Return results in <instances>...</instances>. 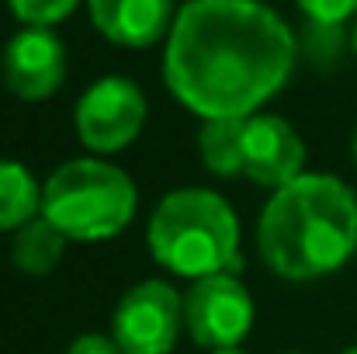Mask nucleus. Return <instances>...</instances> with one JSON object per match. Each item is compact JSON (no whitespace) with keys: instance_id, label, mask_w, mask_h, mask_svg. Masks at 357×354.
<instances>
[{"instance_id":"nucleus-1","label":"nucleus","mask_w":357,"mask_h":354,"mask_svg":"<svg viewBox=\"0 0 357 354\" xmlns=\"http://www.w3.org/2000/svg\"><path fill=\"white\" fill-rule=\"evenodd\" d=\"M298 42L264 0H188L163 49L167 91L202 121L250 118L291 77Z\"/></svg>"},{"instance_id":"nucleus-2","label":"nucleus","mask_w":357,"mask_h":354,"mask_svg":"<svg viewBox=\"0 0 357 354\" xmlns=\"http://www.w3.org/2000/svg\"><path fill=\"white\" fill-rule=\"evenodd\" d=\"M257 250L284 281H316L340 271L357 250V195L333 174H302L271 191Z\"/></svg>"},{"instance_id":"nucleus-3","label":"nucleus","mask_w":357,"mask_h":354,"mask_svg":"<svg viewBox=\"0 0 357 354\" xmlns=\"http://www.w3.org/2000/svg\"><path fill=\"white\" fill-rule=\"evenodd\" d=\"M149 253L177 278H208L243 267L236 209L208 188H177L160 198L146 230Z\"/></svg>"},{"instance_id":"nucleus-4","label":"nucleus","mask_w":357,"mask_h":354,"mask_svg":"<svg viewBox=\"0 0 357 354\" xmlns=\"http://www.w3.org/2000/svg\"><path fill=\"white\" fill-rule=\"evenodd\" d=\"M139 209L132 177L98 156L59 163L42 184V216L70 239L98 243L119 236Z\"/></svg>"},{"instance_id":"nucleus-5","label":"nucleus","mask_w":357,"mask_h":354,"mask_svg":"<svg viewBox=\"0 0 357 354\" xmlns=\"http://www.w3.org/2000/svg\"><path fill=\"white\" fill-rule=\"evenodd\" d=\"M184 330V295L163 281L146 278L132 285L112 313V337L121 354H170Z\"/></svg>"},{"instance_id":"nucleus-6","label":"nucleus","mask_w":357,"mask_h":354,"mask_svg":"<svg viewBox=\"0 0 357 354\" xmlns=\"http://www.w3.org/2000/svg\"><path fill=\"white\" fill-rule=\"evenodd\" d=\"M146 94L135 80L128 77H101L94 80L73 112L77 139L94 153L108 156L132 146L146 125Z\"/></svg>"},{"instance_id":"nucleus-7","label":"nucleus","mask_w":357,"mask_h":354,"mask_svg":"<svg viewBox=\"0 0 357 354\" xmlns=\"http://www.w3.org/2000/svg\"><path fill=\"white\" fill-rule=\"evenodd\" d=\"M253 299L233 271L191 281L184 295V330L198 348H239L253 327Z\"/></svg>"},{"instance_id":"nucleus-8","label":"nucleus","mask_w":357,"mask_h":354,"mask_svg":"<svg viewBox=\"0 0 357 354\" xmlns=\"http://www.w3.org/2000/svg\"><path fill=\"white\" fill-rule=\"evenodd\" d=\"M3 87L17 101H45L66 80V45L52 28H21L0 56Z\"/></svg>"},{"instance_id":"nucleus-9","label":"nucleus","mask_w":357,"mask_h":354,"mask_svg":"<svg viewBox=\"0 0 357 354\" xmlns=\"http://www.w3.org/2000/svg\"><path fill=\"white\" fill-rule=\"evenodd\" d=\"M305 142L281 115H250L243 121V177L278 191L305 170Z\"/></svg>"},{"instance_id":"nucleus-10","label":"nucleus","mask_w":357,"mask_h":354,"mask_svg":"<svg viewBox=\"0 0 357 354\" xmlns=\"http://www.w3.org/2000/svg\"><path fill=\"white\" fill-rule=\"evenodd\" d=\"M94 28L121 49H149L167 42L174 28V0H87Z\"/></svg>"},{"instance_id":"nucleus-11","label":"nucleus","mask_w":357,"mask_h":354,"mask_svg":"<svg viewBox=\"0 0 357 354\" xmlns=\"http://www.w3.org/2000/svg\"><path fill=\"white\" fill-rule=\"evenodd\" d=\"M70 236L56 230L45 216L24 223L21 230H14V243H10V264L28 274V278H45L56 271V264L66 253Z\"/></svg>"},{"instance_id":"nucleus-12","label":"nucleus","mask_w":357,"mask_h":354,"mask_svg":"<svg viewBox=\"0 0 357 354\" xmlns=\"http://www.w3.org/2000/svg\"><path fill=\"white\" fill-rule=\"evenodd\" d=\"M42 216V184L17 160H0V233Z\"/></svg>"},{"instance_id":"nucleus-13","label":"nucleus","mask_w":357,"mask_h":354,"mask_svg":"<svg viewBox=\"0 0 357 354\" xmlns=\"http://www.w3.org/2000/svg\"><path fill=\"white\" fill-rule=\"evenodd\" d=\"M243 121L246 118H208L198 128V153L215 177L243 174Z\"/></svg>"},{"instance_id":"nucleus-14","label":"nucleus","mask_w":357,"mask_h":354,"mask_svg":"<svg viewBox=\"0 0 357 354\" xmlns=\"http://www.w3.org/2000/svg\"><path fill=\"white\" fill-rule=\"evenodd\" d=\"M7 7L24 28H52L66 21L80 7V0H7Z\"/></svg>"},{"instance_id":"nucleus-15","label":"nucleus","mask_w":357,"mask_h":354,"mask_svg":"<svg viewBox=\"0 0 357 354\" xmlns=\"http://www.w3.org/2000/svg\"><path fill=\"white\" fill-rule=\"evenodd\" d=\"M295 3L312 24H326V28H337L347 17H357V0H295Z\"/></svg>"},{"instance_id":"nucleus-16","label":"nucleus","mask_w":357,"mask_h":354,"mask_svg":"<svg viewBox=\"0 0 357 354\" xmlns=\"http://www.w3.org/2000/svg\"><path fill=\"white\" fill-rule=\"evenodd\" d=\"M66 354H121L119 341L108 334H80Z\"/></svg>"},{"instance_id":"nucleus-17","label":"nucleus","mask_w":357,"mask_h":354,"mask_svg":"<svg viewBox=\"0 0 357 354\" xmlns=\"http://www.w3.org/2000/svg\"><path fill=\"white\" fill-rule=\"evenodd\" d=\"M212 354H246V351H239V348H219V351H212Z\"/></svg>"},{"instance_id":"nucleus-18","label":"nucleus","mask_w":357,"mask_h":354,"mask_svg":"<svg viewBox=\"0 0 357 354\" xmlns=\"http://www.w3.org/2000/svg\"><path fill=\"white\" fill-rule=\"evenodd\" d=\"M351 49H354V56H357V21H354V31H351Z\"/></svg>"},{"instance_id":"nucleus-19","label":"nucleus","mask_w":357,"mask_h":354,"mask_svg":"<svg viewBox=\"0 0 357 354\" xmlns=\"http://www.w3.org/2000/svg\"><path fill=\"white\" fill-rule=\"evenodd\" d=\"M351 149H354V163H357V132H354V142H351Z\"/></svg>"},{"instance_id":"nucleus-20","label":"nucleus","mask_w":357,"mask_h":354,"mask_svg":"<svg viewBox=\"0 0 357 354\" xmlns=\"http://www.w3.org/2000/svg\"><path fill=\"white\" fill-rule=\"evenodd\" d=\"M340 354H357V344H354V348H347V351H340Z\"/></svg>"},{"instance_id":"nucleus-21","label":"nucleus","mask_w":357,"mask_h":354,"mask_svg":"<svg viewBox=\"0 0 357 354\" xmlns=\"http://www.w3.org/2000/svg\"><path fill=\"white\" fill-rule=\"evenodd\" d=\"M288 354H302V351H288Z\"/></svg>"}]
</instances>
